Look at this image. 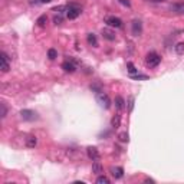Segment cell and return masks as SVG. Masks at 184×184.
Wrapping results in <instances>:
<instances>
[{"mask_svg":"<svg viewBox=\"0 0 184 184\" xmlns=\"http://www.w3.org/2000/svg\"><path fill=\"white\" fill-rule=\"evenodd\" d=\"M81 13H82V9L78 5H69L68 7H66V17H68L69 20L76 19Z\"/></svg>","mask_w":184,"mask_h":184,"instance_id":"6da1fadb","label":"cell"},{"mask_svg":"<svg viewBox=\"0 0 184 184\" xmlns=\"http://www.w3.org/2000/svg\"><path fill=\"white\" fill-rule=\"evenodd\" d=\"M160 62H161V58H160V55L155 53V52H150V53L147 55L145 58V63L150 68H155V66L160 65Z\"/></svg>","mask_w":184,"mask_h":184,"instance_id":"7a4b0ae2","label":"cell"},{"mask_svg":"<svg viewBox=\"0 0 184 184\" xmlns=\"http://www.w3.org/2000/svg\"><path fill=\"white\" fill-rule=\"evenodd\" d=\"M97 101L99 102V105H101L102 108H105V109H108L109 107H111V99H109L108 95H107V94H104L102 91L97 92Z\"/></svg>","mask_w":184,"mask_h":184,"instance_id":"3957f363","label":"cell"},{"mask_svg":"<svg viewBox=\"0 0 184 184\" xmlns=\"http://www.w3.org/2000/svg\"><path fill=\"white\" fill-rule=\"evenodd\" d=\"M0 69H2V72H3V73L9 72V69H10L9 56H7L5 52H2V53H0Z\"/></svg>","mask_w":184,"mask_h":184,"instance_id":"277c9868","label":"cell"},{"mask_svg":"<svg viewBox=\"0 0 184 184\" xmlns=\"http://www.w3.org/2000/svg\"><path fill=\"white\" fill-rule=\"evenodd\" d=\"M105 23L109 27H117V29L122 27V20L119 17H115V16H107L105 17Z\"/></svg>","mask_w":184,"mask_h":184,"instance_id":"5b68a950","label":"cell"},{"mask_svg":"<svg viewBox=\"0 0 184 184\" xmlns=\"http://www.w3.org/2000/svg\"><path fill=\"white\" fill-rule=\"evenodd\" d=\"M20 117L25 121H35V119H38V114L35 111H32V109H22L20 111Z\"/></svg>","mask_w":184,"mask_h":184,"instance_id":"8992f818","label":"cell"},{"mask_svg":"<svg viewBox=\"0 0 184 184\" xmlns=\"http://www.w3.org/2000/svg\"><path fill=\"white\" fill-rule=\"evenodd\" d=\"M87 154H88V157L91 158L92 161L99 160V151H98V148H95V147H88V148H87Z\"/></svg>","mask_w":184,"mask_h":184,"instance_id":"52a82bcc","label":"cell"},{"mask_svg":"<svg viewBox=\"0 0 184 184\" xmlns=\"http://www.w3.org/2000/svg\"><path fill=\"white\" fill-rule=\"evenodd\" d=\"M141 32H142V23H141V20H134L132 22V35L134 36H140Z\"/></svg>","mask_w":184,"mask_h":184,"instance_id":"ba28073f","label":"cell"},{"mask_svg":"<svg viewBox=\"0 0 184 184\" xmlns=\"http://www.w3.org/2000/svg\"><path fill=\"white\" fill-rule=\"evenodd\" d=\"M62 69L65 70V72H68V73H73V72L76 70V66L72 60H66V62L62 63Z\"/></svg>","mask_w":184,"mask_h":184,"instance_id":"9c48e42d","label":"cell"},{"mask_svg":"<svg viewBox=\"0 0 184 184\" xmlns=\"http://www.w3.org/2000/svg\"><path fill=\"white\" fill-rule=\"evenodd\" d=\"M102 38L107 39L108 42H114L115 40V33L111 30V29H102Z\"/></svg>","mask_w":184,"mask_h":184,"instance_id":"30bf717a","label":"cell"},{"mask_svg":"<svg viewBox=\"0 0 184 184\" xmlns=\"http://www.w3.org/2000/svg\"><path fill=\"white\" fill-rule=\"evenodd\" d=\"M111 174H112L117 180L122 179V175H124V168L122 167H112L111 168Z\"/></svg>","mask_w":184,"mask_h":184,"instance_id":"8fae6325","label":"cell"},{"mask_svg":"<svg viewBox=\"0 0 184 184\" xmlns=\"http://www.w3.org/2000/svg\"><path fill=\"white\" fill-rule=\"evenodd\" d=\"M115 108L118 109V111H122L125 108V101L122 97H115Z\"/></svg>","mask_w":184,"mask_h":184,"instance_id":"7c38bea8","label":"cell"},{"mask_svg":"<svg viewBox=\"0 0 184 184\" xmlns=\"http://www.w3.org/2000/svg\"><path fill=\"white\" fill-rule=\"evenodd\" d=\"M36 144H38V138H36L35 135H29L26 138V145L29 147V148H35Z\"/></svg>","mask_w":184,"mask_h":184,"instance_id":"4fadbf2b","label":"cell"},{"mask_svg":"<svg viewBox=\"0 0 184 184\" xmlns=\"http://www.w3.org/2000/svg\"><path fill=\"white\" fill-rule=\"evenodd\" d=\"M87 40H88V43L91 45V46H94V48H97V46H98V39H97V36H95L94 33H88Z\"/></svg>","mask_w":184,"mask_h":184,"instance_id":"5bb4252c","label":"cell"},{"mask_svg":"<svg viewBox=\"0 0 184 184\" xmlns=\"http://www.w3.org/2000/svg\"><path fill=\"white\" fill-rule=\"evenodd\" d=\"M111 127H112L114 130H117V128L121 127V115H115L114 118L111 119Z\"/></svg>","mask_w":184,"mask_h":184,"instance_id":"9a60e30c","label":"cell"},{"mask_svg":"<svg viewBox=\"0 0 184 184\" xmlns=\"http://www.w3.org/2000/svg\"><path fill=\"white\" fill-rule=\"evenodd\" d=\"M92 173H95V174H101V173H102V165H101V162L98 161V160L92 164Z\"/></svg>","mask_w":184,"mask_h":184,"instance_id":"2e32d148","label":"cell"},{"mask_svg":"<svg viewBox=\"0 0 184 184\" xmlns=\"http://www.w3.org/2000/svg\"><path fill=\"white\" fill-rule=\"evenodd\" d=\"M46 22H48V17H46V15H42V16L38 17V20H36V23H38V26H45L46 25Z\"/></svg>","mask_w":184,"mask_h":184,"instance_id":"e0dca14e","label":"cell"},{"mask_svg":"<svg viewBox=\"0 0 184 184\" xmlns=\"http://www.w3.org/2000/svg\"><path fill=\"white\" fill-rule=\"evenodd\" d=\"M48 58L50 60H55L56 58H58V52H56L55 49H49L48 50Z\"/></svg>","mask_w":184,"mask_h":184,"instance_id":"ac0fdd59","label":"cell"},{"mask_svg":"<svg viewBox=\"0 0 184 184\" xmlns=\"http://www.w3.org/2000/svg\"><path fill=\"white\" fill-rule=\"evenodd\" d=\"M175 53L177 55H183L184 53V43L180 42V43L175 45Z\"/></svg>","mask_w":184,"mask_h":184,"instance_id":"d6986e66","label":"cell"},{"mask_svg":"<svg viewBox=\"0 0 184 184\" xmlns=\"http://www.w3.org/2000/svg\"><path fill=\"white\" fill-rule=\"evenodd\" d=\"M97 183L98 184H109V179L105 177V175H99L97 179Z\"/></svg>","mask_w":184,"mask_h":184,"instance_id":"ffe728a7","label":"cell"},{"mask_svg":"<svg viewBox=\"0 0 184 184\" xmlns=\"http://www.w3.org/2000/svg\"><path fill=\"white\" fill-rule=\"evenodd\" d=\"M118 138H119V141L121 142H128V140H130V137H128V134L127 132H121L118 135Z\"/></svg>","mask_w":184,"mask_h":184,"instance_id":"44dd1931","label":"cell"},{"mask_svg":"<svg viewBox=\"0 0 184 184\" xmlns=\"http://www.w3.org/2000/svg\"><path fill=\"white\" fill-rule=\"evenodd\" d=\"M134 102H135V98H134V97L128 98V111H130V112L134 109Z\"/></svg>","mask_w":184,"mask_h":184,"instance_id":"7402d4cb","label":"cell"},{"mask_svg":"<svg viewBox=\"0 0 184 184\" xmlns=\"http://www.w3.org/2000/svg\"><path fill=\"white\" fill-rule=\"evenodd\" d=\"M127 66H128V72H130V75H135V73H137L135 66L132 65L131 62H128V63H127Z\"/></svg>","mask_w":184,"mask_h":184,"instance_id":"603a6c76","label":"cell"},{"mask_svg":"<svg viewBox=\"0 0 184 184\" xmlns=\"http://www.w3.org/2000/svg\"><path fill=\"white\" fill-rule=\"evenodd\" d=\"M62 20H63V17L60 16V15H58V16L53 17V23H55V25H60V23H62Z\"/></svg>","mask_w":184,"mask_h":184,"instance_id":"cb8c5ba5","label":"cell"},{"mask_svg":"<svg viewBox=\"0 0 184 184\" xmlns=\"http://www.w3.org/2000/svg\"><path fill=\"white\" fill-rule=\"evenodd\" d=\"M6 115H7V108L5 104H2V118H6Z\"/></svg>","mask_w":184,"mask_h":184,"instance_id":"d4e9b609","label":"cell"},{"mask_svg":"<svg viewBox=\"0 0 184 184\" xmlns=\"http://www.w3.org/2000/svg\"><path fill=\"white\" fill-rule=\"evenodd\" d=\"M131 78H134V79H147L148 76H145V75H140V73H135V75H131Z\"/></svg>","mask_w":184,"mask_h":184,"instance_id":"484cf974","label":"cell"},{"mask_svg":"<svg viewBox=\"0 0 184 184\" xmlns=\"http://www.w3.org/2000/svg\"><path fill=\"white\" fill-rule=\"evenodd\" d=\"M65 9H66V7H63V6H56V7L53 9V12H58V13L60 15V13H62V10H65Z\"/></svg>","mask_w":184,"mask_h":184,"instance_id":"4316f807","label":"cell"},{"mask_svg":"<svg viewBox=\"0 0 184 184\" xmlns=\"http://www.w3.org/2000/svg\"><path fill=\"white\" fill-rule=\"evenodd\" d=\"M118 2H119V3H121L122 6H127V7H130V6H131L130 0H118Z\"/></svg>","mask_w":184,"mask_h":184,"instance_id":"83f0119b","label":"cell"},{"mask_svg":"<svg viewBox=\"0 0 184 184\" xmlns=\"http://www.w3.org/2000/svg\"><path fill=\"white\" fill-rule=\"evenodd\" d=\"M40 2H42V3H50L52 0H40Z\"/></svg>","mask_w":184,"mask_h":184,"instance_id":"f1b7e54d","label":"cell"},{"mask_svg":"<svg viewBox=\"0 0 184 184\" xmlns=\"http://www.w3.org/2000/svg\"><path fill=\"white\" fill-rule=\"evenodd\" d=\"M155 2H165V0H155Z\"/></svg>","mask_w":184,"mask_h":184,"instance_id":"f546056e","label":"cell"}]
</instances>
